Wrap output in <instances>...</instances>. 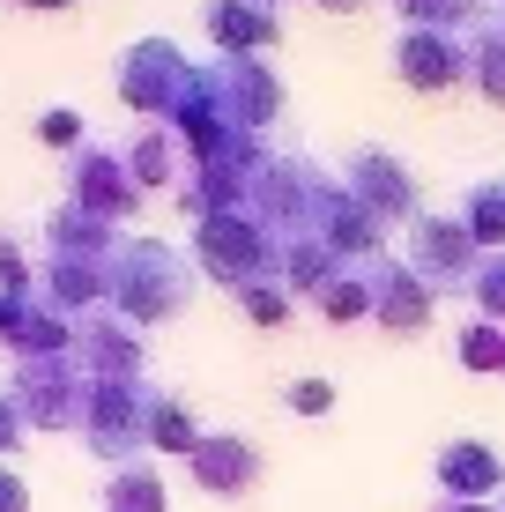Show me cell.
I'll use <instances>...</instances> for the list:
<instances>
[{
	"instance_id": "cell-1",
	"label": "cell",
	"mask_w": 505,
	"mask_h": 512,
	"mask_svg": "<svg viewBox=\"0 0 505 512\" xmlns=\"http://www.w3.org/2000/svg\"><path fill=\"white\" fill-rule=\"evenodd\" d=\"M186 297H194V275H186V260L164 238H127L112 253V305L127 327L171 320V312H186Z\"/></svg>"
},
{
	"instance_id": "cell-2",
	"label": "cell",
	"mask_w": 505,
	"mask_h": 512,
	"mask_svg": "<svg viewBox=\"0 0 505 512\" xmlns=\"http://www.w3.org/2000/svg\"><path fill=\"white\" fill-rule=\"evenodd\" d=\"M194 90H201V67L171 38H142L119 60V97H127L134 112H149V119H179Z\"/></svg>"
},
{
	"instance_id": "cell-3",
	"label": "cell",
	"mask_w": 505,
	"mask_h": 512,
	"mask_svg": "<svg viewBox=\"0 0 505 512\" xmlns=\"http://www.w3.org/2000/svg\"><path fill=\"white\" fill-rule=\"evenodd\" d=\"M8 401L23 409L30 431H75L82 401H90V379H75V357H23L8 379Z\"/></svg>"
},
{
	"instance_id": "cell-4",
	"label": "cell",
	"mask_w": 505,
	"mask_h": 512,
	"mask_svg": "<svg viewBox=\"0 0 505 512\" xmlns=\"http://www.w3.org/2000/svg\"><path fill=\"white\" fill-rule=\"evenodd\" d=\"M194 253H201V268L216 282H231V290H253V282L275 275V238L260 231L253 216H201Z\"/></svg>"
},
{
	"instance_id": "cell-5",
	"label": "cell",
	"mask_w": 505,
	"mask_h": 512,
	"mask_svg": "<svg viewBox=\"0 0 505 512\" xmlns=\"http://www.w3.org/2000/svg\"><path fill=\"white\" fill-rule=\"evenodd\" d=\"M483 268V245L468 238L461 216H416L409 223V275L424 290H468Z\"/></svg>"
},
{
	"instance_id": "cell-6",
	"label": "cell",
	"mask_w": 505,
	"mask_h": 512,
	"mask_svg": "<svg viewBox=\"0 0 505 512\" xmlns=\"http://www.w3.org/2000/svg\"><path fill=\"white\" fill-rule=\"evenodd\" d=\"M82 431H90L97 461L134 468L149 453V394H142V386H90V401H82Z\"/></svg>"
},
{
	"instance_id": "cell-7",
	"label": "cell",
	"mask_w": 505,
	"mask_h": 512,
	"mask_svg": "<svg viewBox=\"0 0 505 512\" xmlns=\"http://www.w3.org/2000/svg\"><path fill=\"white\" fill-rule=\"evenodd\" d=\"M208 75V97L223 104V119H231V134H260V127H275L283 119V82L268 75L260 60H216V67H201Z\"/></svg>"
},
{
	"instance_id": "cell-8",
	"label": "cell",
	"mask_w": 505,
	"mask_h": 512,
	"mask_svg": "<svg viewBox=\"0 0 505 512\" xmlns=\"http://www.w3.org/2000/svg\"><path fill=\"white\" fill-rule=\"evenodd\" d=\"M0 342L15 349V364L23 357H75L67 312L52 305V297H38V290H0Z\"/></svg>"
},
{
	"instance_id": "cell-9",
	"label": "cell",
	"mask_w": 505,
	"mask_h": 512,
	"mask_svg": "<svg viewBox=\"0 0 505 512\" xmlns=\"http://www.w3.org/2000/svg\"><path fill=\"white\" fill-rule=\"evenodd\" d=\"M67 193H75L67 208H82V216H97V223L134 216V201H142V186L127 179V164L104 156V149H75L67 156Z\"/></svg>"
},
{
	"instance_id": "cell-10",
	"label": "cell",
	"mask_w": 505,
	"mask_h": 512,
	"mask_svg": "<svg viewBox=\"0 0 505 512\" xmlns=\"http://www.w3.org/2000/svg\"><path fill=\"white\" fill-rule=\"evenodd\" d=\"M342 186H350V201H364L379 223H416L424 216V208H416V179L387 149H357L350 164H342Z\"/></svg>"
},
{
	"instance_id": "cell-11",
	"label": "cell",
	"mask_w": 505,
	"mask_h": 512,
	"mask_svg": "<svg viewBox=\"0 0 505 512\" xmlns=\"http://www.w3.org/2000/svg\"><path fill=\"white\" fill-rule=\"evenodd\" d=\"M75 364H90V386H142V372H149L142 327H127V320H90V327L75 334Z\"/></svg>"
},
{
	"instance_id": "cell-12",
	"label": "cell",
	"mask_w": 505,
	"mask_h": 512,
	"mask_svg": "<svg viewBox=\"0 0 505 512\" xmlns=\"http://www.w3.org/2000/svg\"><path fill=\"white\" fill-rule=\"evenodd\" d=\"M394 75H402L409 90L439 97V90H454L468 75V45L454 30H402V38H394Z\"/></svg>"
},
{
	"instance_id": "cell-13",
	"label": "cell",
	"mask_w": 505,
	"mask_h": 512,
	"mask_svg": "<svg viewBox=\"0 0 505 512\" xmlns=\"http://www.w3.org/2000/svg\"><path fill=\"white\" fill-rule=\"evenodd\" d=\"M186 468H194V483L208 498H253L260 490V446L253 438H201Z\"/></svg>"
},
{
	"instance_id": "cell-14",
	"label": "cell",
	"mask_w": 505,
	"mask_h": 512,
	"mask_svg": "<svg viewBox=\"0 0 505 512\" xmlns=\"http://www.w3.org/2000/svg\"><path fill=\"white\" fill-rule=\"evenodd\" d=\"M208 38H216L223 60H260L275 38H283V23H275V8H260V0H208Z\"/></svg>"
},
{
	"instance_id": "cell-15",
	"label": "cell",
	"mask_w": 505,
	"mask_h": 512,
	"mask_svg": "<svg viewBox=\"0 0 505 512\" xmlns=\"http://www.w3.org/2000/svg\"><path fill=\"white\" fill-rule=\"evenodd\" d=\"M431 297L439 290H424L409 268H372V320L387 334H402V342L431 327Z\"/></svg>"
},
{
	"instance_id": "cell-16",
	"label": "cell",
	"mask_w": 505,
	"mask_h": 512,
	"mask_svg": "<svg viewBox=\"0 0 505 512\" xmlns=\"http://www.w3.org/2000/svg\"><path fill=\"white\" fill-rule=\"evenodd\" d=\"M439 490L454 505H476V498H491V490H505V461L491 446H476V438H454V446L439 453Z\"/></svg>"
},
{
	"instance_id": "cell-17",
	"label": "cell",
	"mask_w": 505,
	"mask_h": 512,
	"mask_svg": "<svg viewBox=\"0 0 505 512\" xmlns=\"http://www.w3.org/2000/svg\"><path fill=\"white\" fill-rule=\"evenodd\" d=\"M201 423H194V409H186L179 394H149V453H186L194 461V446H201Z\"/></svg>"
},
{
	"instance_id": "cell-18",
	"label": "cell",
	"mask_w": 505,
	"mask_h": 512,
	"mask_svg": "<svg viewBox=\"0 0 505 512\" xmlns=\"http://www.w3.org/2000/svg\"><path fill=\"white\" fill-rule=\"evenodd\" d=\"M179 156H186L179 134H171V127H149L142 141H134V156H127V179L142 186V193H149V186H186V179H179Z\"/></svg>"
},
{
	"instance_id": "cell-19",
	"label": "cell",
	"mask_w": 505,
	"mask_h": 512,
	"mask_svg": "<svg viewBox=\"0 0 505 512\" xmlns=\"http://www.w3.org/2000/svg\"><path fill=\"white\" fill-rule=\"evenodd\" d=\"M104 512H171V498H164V475H156L149 461L119 468L112 483H104Z\"/></svg>"
},
{
	"instance_id": "cell-20",
	"label": "cell",
	"mask_w": 505,
	"mask_h": 512,
	"mask_svg": "<svg viewBox=\"0 0 505 512\" xmlns=\"http://www.w3.org/2000/svg\"><path fill=\"white\" fill-rule=\"evenodd\" d=\"M468 238L491 245V253H505V179H483L476 193H468Z\"/></svg>"
},
{
	"instance_id": "cell-21",
	"label": "cell",
	"mask_w": 505,
	"mask_h": 512,
	"mask_svg": "<svg viewBox=\"0 0 505 512\" xmlns=\"http://www.w3.org/2000/svg\"><path fill=\"white\" fill-rule=\"evenodd\" d=\"M468 75H476V90L505 112V23H491L476 45H468Z\"/></svg>"
},
{
	"instance_id": "cell-22",
	"label": "cell",
	"mask_w": 505,
	"mask_h": 512,
	"mask_svg": "<svg viewBox=\"0 0 505 512\" xmlns=\"http://www.w3.org/2000/svg\"><path fill=\"white\" fill-rule=\"evenodd\" d=\"M454 357L468 364V372H505V327H498V320H476V327H461Z\"/></svg>"
},
{
	"instance_id": "cell-23",
	"label": "cell",
	"mask_w": 505,
	"mask_h": 512,
	"mask_svg": "<svg viewBox=\"0 0 505 512\" xmlns=\"http://www.w3.org/2000/svg\"><path fill=\"white\" fill-rule=\"evenodd\" d=\"M320 312H327V320H364V312H372V275H335V282H327V290H320Z\"/></svg>"
},
{
	"instance_id": "cell-24",
	"label": "cell",
	"mask_w": 505,
	"mask_h": 512,
	"mask_svg": "<svg viewBox=\"0 0 505 512\" xmlns=\"http://www.w3.org/2000/svg\"><path fill=\"white\" fill-rule=\"evenodd\" d=\"M394 8L409 15V30H454L461 38V23L476 15V0H394Z\"/></svg>"
},
{
	"instance_id": "cell-25",
	"label": "cell",
	"mask_w": 505,
	"mask_h": 512,
	"mask_svg": "<svg viewBox=\"0 0 505 512\" xmlns=\"http://www.w3.org/2000/svg\"><path fill=\"white\" fill-rule=\"evenodd\" d=\"M238 305H246V320H260V327H290L298 297H290L283 282H253V290H238Z\"/></svg>"
},
{
	"instance_id": "cell-26",
	"label": "cell",
	"mask_w": 505,
	"mask_h": 512,
	"mask_svg": "<svg viewBox=\"0 0 505 512\" xmlns=\"http://www.w3.org/2000/svg\"><path fill=\"white\" fill-rule=\"evenodd\" d=\"M468 297H476V312H483V320H505V253H491V260L476 268Z\"/></svg>"
},
{
	"instance_id": "cell-27",
	"label": "cell",
	"mask_w": 505,
	"mask_h": 512,
	"mask_svg": "<svg viewBox=\"0 0 505 512\" xmlns=\"http://www.w3.org/2000/svg\"><path fill=\"white\" fill-rule=\"evenodd\" d=\"M38 141H52V149L75 156V149H82V119L67 112V104H52V112H38Z\"/></svg>"
},
{
	"instance_id": "cell-28",
	"label": "cell",
	"mask_w": 505,
	"mask_h": 512,
	"mask_svg": "<svg viewBox=\"0 0 505 512\" xmlns=\"http://www.w3.org/2000/svg\"><path fill=\"white\" fill-rule=\"evenodd\" d=\"M290 409H298V416H327V409H335V386H327V379H298V386H290Z\"/></svg>"
},
{
	"instance_id": "cell-29",
	"label": "cell",
	"mask_w": 505,
	"mask_h": 512,
	"mask_svg": "<svg viewBox=\"0 0 505 512\" xmlns=\"http://www.w3.org/2000/svg\"><path fill=\"white\" fill-rule=\"evenodd\" d=\"M23 438H30V423H23V409L8 401V386H0V461H8V453L23 446Z\"/></svg>"
},
{
	"instance_id": "cell-30",
	"label": "cell",
	"mask_w": 505,
	"mask_h": 512,
	"mask_svg": "<svg viewBox=\"0 0 505 512\" xmlns=\"http://www.w3.org/2000/svg\"><path fill=\"white\" fill-rule=\"evenodd\" d=\"M0 290H30V268H23V245L0 238Z\"/></svg>"
},
{
	"instance_id": "cell-31",
	"label": "cell",
	"mask_w": 505,
	"mask_h": 512,
	"mask_svg": "<svg viewBox=\"0 0 505 512\" xmlns=\"http://www.w3.org/2000/svg\"><path fill=\"white\" fill-rule=\"evenodd\" d=\"M0 512H30V483L15 468H0Z\"/></svg>"
},
{
	"instance_id": "cell-32",
	"label": "cell",
	"mask_w": 505,
	"mask_h": 512,
	"mask_svg": "<svg viewBox=\"0 0 505 512\" xmlns=\"http://www.w3.org/2000/svg\"><path fill=\"white\" fill-rule=\"evenodd\" d=\"M439 512H491V505H439Z\"/></svg>"
},
{
	"instance_id": "cell-33",
	"label": "cell",
	"mask_w": 505,
	"mask_h": 512,
	"mask_svg": "<svg viewBox=\"0 0 505 512\" xmlns=\"http://www.w3.org/2000/svg\"><path fill=\"white\" fill-rule=\"evenodd\" d=\"M30 8H75V0H30Z\"/></svg>"
},
{
	"instance_id": "cell-34",
	"label": "cell",
	"mask_w": 505,
	"mask_h": 512,
	"mask_svg": "<svg viewBox=\"0 0 505 512\" xmlns=\"http://www.w3.org/2000/svg\"><path fill=\"white\" fill-rule=\"evenodd\" d=\"M320 8H357V0H320Z\"/></svg>"
},
{
	"instance_id": "cell-35",
	"label": "cell",
	"mask_w": 505,
	"mask_h": 512,
	"mask_svg": "<svg viewBox=\"0 0 505 512\" xmlns=\"http://www.w3.org/2000/svg\"><path fill=\"white\" fill-rule=\"evenodd\" d=\"M260 8H275V0H260Z\"/></svg>"
}]
</instances>
